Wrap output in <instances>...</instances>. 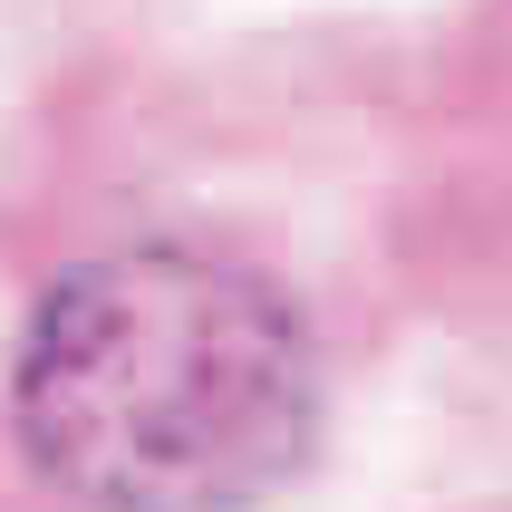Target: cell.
<instances>
[{"instance_id": "obj_1", "label": "cell", "mask_w": 512, "mask_h": 512, "mask_svg": "<svg viewBox=\"0 0 512 512\" xmlns=\"http://www.w3.org/2000/svg\"><path fill=\"white\" fill-rule=\"evenodd\" d=\"M10 426L78 512H252L319 445V339L252 261L126 242L29 300Z\"/></svg>"}]
</instances>
